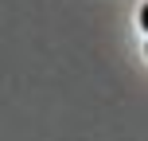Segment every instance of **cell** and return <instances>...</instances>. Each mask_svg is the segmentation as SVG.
I'll return each instance as SVG.
<instances>
[{
	"instance_id": "6da1fadb",
	"label": "cell",
	"mask_w": 148,
	"mask_h": 141,
	"mask_svg": "<svg viewBox=\"0 0 148 141\" xmlns=\"http://www.w3.org/2000/svg\"><path fill=\"white\" fill-rule=\"evenodd\" d=\"M140 28H144V31H148V4H144V8H140Z\"/></svg>"
}]
</instances>
